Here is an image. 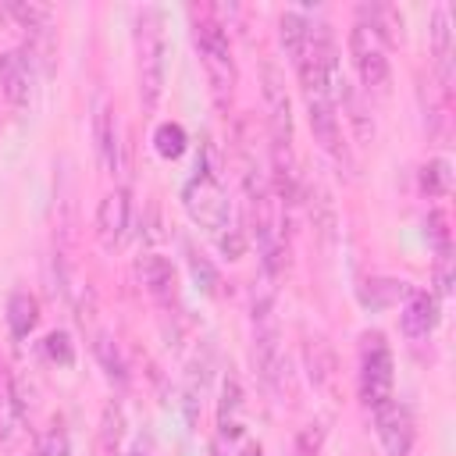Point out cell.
I'll use <instances>...</instances> for the list:
<instances>
[{
	"label": "cell",
	"instance_id": "obj_1",
	"mask_svg": "<svg viewBox=\"0 0 456 456\" xmlns=\"http://www.w3.org/2000/svg\"><path fill=\"white\" fill-rule=\"evenodd\" d=\"M135 46H139V100L146 110H157L164 96V28L153 7L135 14Z\"/></svg>",
	"mask_w": 456,
	"mask_h": 456
},
{
	"label": "cell",
	"instance_id": "obj_2",
	"mask_svg": "<svg viewBox=\"0 0 456 456\" xmlns=\"http://www.w3.org/2000/svg\"><path fill=\"white\" fill-rule=\"evenodd\" d=\"M253 367L267 388L285 385V356L278 346V321L271 296H253Z\"/></svg>",
	"mask_w": 456,
	"mask_h": 456
},
{
	"label": "cell",
	"instance_id": "obj_3",
	"mask_svg": "<svg viewBox=\"0 0 456 456\" xmlns=\"http://www.w3.org/2000/svg\"><path fill=\"white\" fill-rule=\"evenodd\" d=\"M182 207H185V214H189L196 224H203V228H210V232L228 228L232 203H228L221 182L214 178V171H207L203 164H196V175L185 182V189H182Z\"/></svg>",
	"mask_w": 456,
	"mask_h": 456
},
{
	"label": "cell",
	"instance_id": "obj_4",
	"mask_svg": "<svg viewBox=\"0 0 456 456\" xmlns=\"http://www.w3.org/2000/svg\"><path fill=\"white\" fill-rule=\"evenodd\" d=\"M192 39H196L200 61H203V68H207V78L214 82V93H217V96L232 93L235 64H232V46H228L224 25L214 21V18H196V21H192Z\"/></svg>",
	"mask_w": 456,
	"mask_h": 456
},
{
	"label": "cell",
	"instance_id": "obj_5",
	"mask_svg": "<svg viewBox=\"0 0 456 456\" xmlns=\"http://www.w3.org/2000/svg\"><path fill=\"white\" fill-rule=\"evenodd\" d=\"M360 399L367 410H378L381 403L392 399V353L385 338L363 335V353H360Z\"/></svg>",
	"mask_w": 456,
	"mask_h": 456
},
{
	"label": "cell",
	"instance_id": "obj_6",
	"mask_svg": "<svg viewBox=\"0 0 456 456\" xmlns=\"http://www.w3.org/2000/svg\"><path fill=\"white\" fill-rule=\"evenodd\" d=\"M349 53H353L360 82L367 89H374V93H388V57H385V46L360 21L349 28Z\"/></svg>",
	"mask_w": 456,
	"mask_h": 456
},
{
	"label": "cell",
	"instance_id": "obj_7",
	"mask_svg": "<svg viewBox=\"0 0 456 456\" xmlns=\"http://www.w3.org/2000/svg\"><path fill=\"white\" fill-rule=\"evenodd\" d=\"M264 103H267L271 142L292 146V103H289V93H285V78L274 64H264Z\"/></svg>",
	"mask_w": 456,
	"mask_h": 456
},
{
	"label": "cell",
	"instance_id": "obj_8",
	"mask_svg": "<svg viewBox=\"0 0 456 456\" xmlns=\"http://www.w3.org/2000/svg\"><path fill=\"white\" fill-rule=\"evenodd\" d=\"M306 114H310V132L314 139L321 142V150H328L338 164H353L349 160V150L342 142V128H338V114H335V103L328 96H306Z\"/></svg>",
	"mask_w": 456,
	"mask_h": 456
},
{
	"label": "cell",
	"instance_id": "obj_9",
	"mask_svg": "<svg viewBox=\"0 0 456 456\" xmlns=\"http://www.w3.org/2000/svg\"><path fill=\"white\" fill-rule=\"evenodd\" d=\"M374 413V428H378V438L385 445L388 456H410V445H413V424H410V413L406 406H399L395 399L381 403Z\"/></svg>",
	"mask_w": 456,
	"mask_h": 456
},
{
	"label": "cell",
	"instance_id": "obj_10",
	"mask_svg": "<svg viewBox=\"0 0 456 456\" xmlns=\"http://www.w3.org/2000/svg\"><path fill=\"white\" fill-rule=\"evenodd\" d=\"M125 232H128V196H125V189H114L96 207V239L110 253L125 242Z\"/></svg>",
	"mask_w": 456,
	"mask_h": 456
},
{
	"label": "cell",
	"instance_id": "obj_11",
	"mask_svg": "<svg viewBox=\"0 0 456 456\" xmlns=\"http://www.w3.org/2000/svg\"><path fill=\"white\" fill-rule=\"evenodd\" d=\"M0 93L14 103V107H25L28 96H32V61L25 50H4L0 53Z\"/></svg>",
	"mask_w": 456,
	"mask_h": 456
},
{
	"label": "cell",
	"instance_id": "obj_12",
	"mask_svg": "<svg viewBox=\"0 0 456 456\" xmlns=\"http://www.w3.org/2000/svg\"><path fill=\"white\" fill-rule=\"evenodd\" d=\"M217 431H221V438H228V442L242 438V431H246V392H242V385H239L235 374H228L224 385H221Z\"/></svg>",
	"mask_w": 456,
	"mask_h": 456
},
{
	"label": "cell",
	"instance_id": "obj_13",
	"mask_svg": "<svg viewBox=\"0 0 456 456\" xmlns=\"http://www.w3.org/2000/svg\"><path fill=\"white\" fill-rule=\"evenodd\" d=\"M406 306H403V314H399V324H403V335L406 338H428L431 331H435V321H438V303H435V296L431 292H410L406 299H403Z\"/></svg>",
	"mask_w": 456,
	"mask_h": 456
},
{
	"label": "cell",
	"instance_id": "obj_14",
	"mask_svg": "<svg viewBox=\"0 0 456 456\" xmlns=\"http://www.w3.org/2000/svg\"><path fill=\"white\" fill-rule=\"evenodd\" d=\"M135 274H139V281L146 285L150 296H157V299H171V296H175V267H171L167 256L146 253V256L135 264Z\"/></svg>",
	"mask_w": 456,
	"mask_h": 456
},
{
	"label": "cell",
	"instance_id": "obj_15",
	"mask_svg": "<svg viewBox=\"0 0 456 456\" xmlns=\"http://www.w3.org/2000/svg\"><path fill=\"white\" fill-rule=\"evenodd\" d=\"M431 50H435V64L442 75V89H449L452 82V28H449V7H435L431 11Z\"/></svg>",
	"mask_w": 456,
	"mask_h": 456
},
{
	"label": "cell",
	"instance_id": "obj_16",
	"mask_svg": "<svg viewBox=\"0 0 456 456\" xmlns=\"http://www.w3.org/2000/svg\"><path fill=\"white\" fill-rule=\"evenodd\" d=\"M93 135H96V153H100V164L107 171H118L121 167V146H118V125H114V114L107 103L96 107V118H93Z\"/></svg>",
	"mask_w": 456,
	"mask_h": 456
},
{
	"label": "cell",
	"instance_id": "obj_17",
	"mask_svg": "<svg viewBox=\"0 0 456 456\" xmlns=\"http://www.w3.org/2000/svg\"><path fill=\"white\" fill-rule=\"evenodd\" d=\"M413 289L406 285V281H399V278H367L363 285H360V303L367 306V310H388V306H395V303H403L406 296H410Z\"/></svg>",
	"mask_w": 456,
	"mask_h": 456
},
{
	"label": "cell",
	"instance_id": "obj_18",
	"mask_svg": "<svg viewBox=\"0 0 456 456\" xmlns=\"http://www.w3.org/2000/svg\"><path fill=\"white\" fill-rule=\"evenodd\" d=\"M360 18H363L360 25L378 36V43L381 39L385 43H399L403 39V14L395 7H388V4H363L360 7Z\"/></svg>",
	"mask_w": 456,
	"mask_h": 456
},
{
	"label": "cell",
	"instance_id": "obj_19",
	"mask_svg": "<svg viewBox=\"0 0 456 456\" xmlns=\"http://www.w3.org/2000/svg\"><path fill=\"white\" fill-rule=\"evenodd\" d=\"M25 413L11 392V381H0V445L4 449H14L21 445V435H25Z\"/></svg>",
	"mask_w": 456,
	"mask_h": 456
},
{
	"label": "cell",
	"instance_id": "obj_20",
	"mask_svg": "<svg viewBox=\"0 0 456 456\" xmlns=\"http://www.w3.org/2000/svg\"><path fill=\"white\" fill-rule=\"evenodd\" d=\"M121 438H125V413L118 403H107L96 428V456H121Z\"/></svg>",
	"mask_w": 456,
	"mask_h": 456
},
{
	"label": "cell",
	"instance_id": "obj_21",
	"mask_svg": "<svg viewBox=\"0 0 456 456\" xmlns=\"http://www.w3.org/2000/svg\"><path fill=\"white\" fill-rule=\"evenodd\" d=\"M306 36H310V21H306L303 14L285 11V14L278 18V39H281V50H285V57H289L292 64L303 57V50H306Z\"/></svg>",
	"mask_w": 456,
	"mask_h": 456
},
{
	"label": "cell",
	"instance_id": "obj_22",
	"mask_svg": "<svg viewBox=\"0 0 456 456\" xmlns=\"http://www.w3.org/2000/svg\"><path fill=\"white\" fill-rule=\"evenodd\" d=\"M36 321H39V303H36V296L14 292V296L7 299V328H11V335H14V338H25V335L36 328Z\"/></svg>",
	"mask_w": 456,
	"mask_h": 456
},
{
	"label": "cell",
	"instance_id": "obj_23",
	"mask_svg": "<svg viewBox=\"0 0 456 456\" xmlns=\"http://www.w3.org/2000/svg\"><path fill=\"white\" fill-rule=\"evenodd\" d=\"M306 367H310V381L317 388H328L335 381V353L328 349L324 338H310L306 342Z\"/></svg>",
	"mask_w": 456,
	"mask_h": 456
},
{
	"label": "cell",
	"instance_id": "obj_24",
	"mask_svg": "<svg viewBox=\"0 0 456 456\" xmlns=\"http://www.w3.org/2000/svg\"><path fill=\"white\" fill-rule=\"evenodd\" d=\"M4 11L18 21V28H25L28 36H43L46 28H50V7H43V4H25V0H11V4H4Z\"/></svg>",
	"mask_w": 456,
	"mask_h": 456
},
{
	"label": "cell",
	"instance_id": "obj_25",
	"mask_svg": "<svg viewBox=\"0 0 456 456\" xmlns=\"http://www.w3.org/2000/svg\"><path fill=\"white\" fill-rule=\"evenodd\" d=\"M310 221H314V228H317V235L324 239V242H331L335 239V228H338V217H335V203H331V196L321 189V185H314L310 189Z\"/></svg>",
	"mask_w": 456,
	"mask_h": 456
},
{
	"label": "cell",
	"instance_id": "obj_26",
	"mask_svg": "<svg viewBox=\"0 0 456 456\" xmlns=\"http://www.w3.org/2000/svg\"><path fill=\"white\" fill-rule=\"evenodd\" d=\"M93 353H96V360H100V367L107 370V378H110V381H118V385H125V381H128V367H125V356H121V349H118L114 335L100 331V335H96V342H93Z\"/></svg>",
	"mask_w": 456,
	"mask_h": 456
},
{
	"label": "cell",
	"instance_id": "obj_27",
	"mask_svg": "<svg viewBox=\"0 0 456 456\" xmlns=\"http://www.w3.org/2000/svg\"><path fill=\"white\" fill-rule=\"evenodd\" d=\"M338 103L346 107V118H349V125H353L356 139H360V142H370V139H374V121H370L367 107L360 103V96L353 93V86H346V93L338 96Z\"/></svg>",
	"mask_w": 456,
	"mask_h": 456
},
{
	"label": "cell",
	"instance_id": "obj_28",
	"mask_svg": "<svg viewBox=\"0 0 456 456\" xmlns=\"http://www.w3.org/2000/svg\"><path fill=\"white\" fill-rule=\"evenodd\" d=\"M153 146H157V153H160L164 160H178V157L185 153V146H189V135H185L182 125L164 121V125H157V132H153Z\"/></svg>",
	"mask_w": 456,
	"mask_h": 456
},
{
	"label": "cell",
	"instance_id": "obj_29",
	"mask_svg": "<svg viewBox=\"0 0 456 456\" xmlns=\"http://www.w3.org/2000/svg\"><path fill=\"white\" fill-rule=\"evenodd\" d=\"M449 185H452L449 160L435 157V160H428V164L420 167V189H424L428 196H445V192H449Z\"/></svg>",
	"mask_w": 456,
	"mask_h": 456
},
{
	"label": "cell",
	"instance_id": "obj_30",
	"mask_svg": "<svg viewBox=\"0 0 456 456\" xmlns=\"http://www.w3.org/2000/svg\"><path fill=\"white\" fill-rule=\"evenodd\" d=\"M32 456H71V442H68V431H64L61 424H50V428L39 435V442H36Z\"/></svg>",
	"mask_w": 456,
	"mask_h": 456
},
{
	"label": "cell",
	"instance_id": "obj_31",
	"mask_svg": "<svg viewBox=\"0 0 456 456\" xmlns=\"http://www.w3.org/2000/svg\"><path fill=\"white\" fill-rule=\"evenodd\" d=\"M189 271H192V281L207 292V296H217V285H221V278H217V271H214V264L207 260V256H200V253H189Z\"/></svg>",
	"mask_w": 456,
	"mask_h": 456
},
{
	"label": "cell",
	"instance_id": "obj_32",
	"mask_svg": "<svg viewBox=\"0 0 456 456\" xmlns=\"http://www.w3.org/2000/svg\"><path fill=\"white\" fill-rule=\"evenodd\" d=\"M43 349H46V356H50L53 363H61V367H71V363H75V346H71V338H68L64 331H50L46 342H43Z\"/></svg>",
	"mask_w": 456,
	"mask_h": 456
},
{
	"label": "cell",
	"instance_id": "obj_33",
	"mask_svg": "<svg viewBox=\"0 0 456 456\" xmlns=\"http://www.w3.org/2000/svg\"><path fill=\"white\" fill-rule=\"evenodd\" d=\"M321 442H324V428L321 424H306L299 431V438H296V456H317Z\"/></svg>",
	"mask_w": 456,
	"mask_h": 456
},
{
	"label": "cell",
	"instance_id": "obj_34",
	"mask_svg": "<svg viewBox=\"0 0 456 456\" xmlns=\"http://www.w3.org/2000/svg\"><path fill=\"white\" fill-rule=\"evenodd\" d=\"M428 235H431L438 256H449V228H445V214H438V210L428 214Z\"/></svg>",
	"mask_w": 456,
	"mask_h": 456
},
{
	"label": "cell",
	"instance_id": "obj_35",
	"mask_svg": "<svg viewBox=\"0 0 456 456\" xmlns=\"http://www.w3.org/2000/svg\"><path fill=\"white\" fill-rule=\"evenodd\" d=\"M242 249H246L242 232H239V228H228V232L221 235V253H224L228 260H239V256H242Z\"/></svg>",
	"mask_w": 456,
	"mask_h": 456
},
{
	"label": "cell",
	"instance_id": "obj_36",
	"mask_svg": "<svg viewBox=\"0 0 456 456\" xmlns=\"http://www.w3.org/2000/svg\"><path fill=\"white\" fill-rule=\"evenodd\" d=\"M435 285L442 296H449L452 289V274H449V256H438V267H435Z\"/></svg>",
	"mask_w": 456,
	"mask_h": 456
},
{
	"label": "cell",
	"instance_id": "obj_37",
	"mask_svg": "<svg viewBox=\"0 0 456 456\" xmlns=\"http://www.w3.org/2000/svg\"><path fill=\"white\" fill-rule=\"evenodd\" d=\"M239 456H264V449H260L256 442H246V445L239 449Z\"/></svg>",
	"mask_w": 456,
	"mask_h": 456
},
{
	"label": "cell",
	"instance_id": "obj_38",
	"mask_svg": "<svg viewBox=\"0 0 456 456\" xmlns=\"http://www.w3.org/2000/svg\"><path fill=\"white\" fill-rule=\"evenodd\" d=\"M132 456H150V449H142V445H135V449H132Z\"/></svg>",
	"mask_w": 456,
	"mask_h": 456
}]
</instances>
